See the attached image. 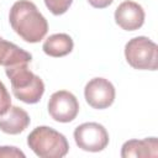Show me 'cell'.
Masks as SVG:
<instances>
[{"label": "cell", "mask_w": 158, "mask_h": 158, "mask_svg": "<svg viewBox=\"0 0 158 158\" xmlns=\"http://www.w3.org/2000/svg\"><path fill=\"white\" fill-rule=\"evenodd\" d=\"M9 21L12 30L28 43H37L48 32V22L30 0H17L10 9Z\"/></svg>", "instance_id": "cell-1"}, {"label": "cell", "mask_w": 158, "mask_h": 158, "mask_svg": "<svg viewBox=\"0 0 158 158\" xmlns=\"http://www.w3.org/2000/svg\"><path fill=\"white\" fill-rule=\"evenodd\" d=\"M27 64L20 63L5 67V73L10 79L12 94L16 99L25 104H37L44 93V83L28 69Z\"/></svg>", "instance_id": "cell-2"}, {"label": "cell", "mask_w": 158, "mask_h": 158, "mask_svg": "<svg viewBox=\"0 0 158 158\" xmlns=\"http://www.w3.org/2000/svg\"><path fill=\"white\" fill-rule=\"evenodd\" d=\"M27 144L40 158H62L69 151L65 136L48 126L33 128L27 136Z\"/></svg>", "instance_id": "cell-3"}, {"label": "cell", "mask_w": 158, "mask_h": 158, "mask_svg": "<svg viewBox=\"0 0 158 158\" xmlns=\"http://www.w3.org/2000/svg\"><path fill=\"white\" fill-rule=\"evenodd\" d=\"M127 63L138 70H156L158 67V47L144 36L131 38L125 46Z\"/></svg>", "instance_id": "cell-4"}, {"label": "cell", "mask_w": 158, "mask_h": 158, "mask_svg": "<svg viewBox=\"0 0 158 158\" xmlns=\"http://www.w3.org/2000/svg\"><path fill=\"white\" fill-rule=\"evenodd\" d=\"M109 133L106 128L98 122H85L74 130V141L77 146L86 152H100L109 144Z\"/></svg>", "instance_id": "cell-5"}, {"label": "cell", "mask_w": 158, "mask_h": 158, "mask_svg": "<svg viewBox=\"0 0 158 158\" xmlns=\"http://www.w3.org/2000/svg\"><path fill=\"white\" fill-rule=\"evenodd\" d=\"M49 116L62 123L72 122L79 114V102L74 94L68 90H58L53 93L48 100Z\"/></svg>", "instance_id": "cell-6"}, {"label": "cell", "mask_w": 158, "mask_h": 158, "mask_svg": "<svg viewBox=\"0 0 158 158\" xmlns=\"http://www.w3.org/2000/svg\"><path fill=\"white\" fill-rule=\"evenodd\" d=\"M115 86L105 78H93L84 88L85 101L96 110H104L115 101Z\"/></svg>", "instance_id": "cell-7"}, {"label": "cell", "mask_w": 158, "mask_h": 158, "mask_svg": "<svg viewBox=\"0 0 158 158\" xmlns=\"http://www.w3.org/2000/svg\"><path fill=\"white\" fill-rule=\"evenodd\" d=\"M144 10L135 1L126 0L115 10V22L125 31H136L144 23Z\"/></svg>", "instance_id": "cell-8"}, {"label": "cell", "mask_w": 158, "mask_h": 158, "mask_svg": "<svg viewBox=\"0 0 158 158\" xmlns=\"http://www.w3.org/2000/svg\"><path fill=\"white\" fill-rule=\"evenodd\" d=\"M31 122L28 114L19 107L10 106L9 110L0 115V130L7 135H19L23 132Z\"/></svg>", "instance_id": "cell-9"}, {"label": "cell", "mask_w": 158, "mask_h": 158, "mask_svg": "<svg viewBox=\"0 0 158 158\" xmlns=\"http://www.w3.org/2000/svg\"><path fill=\"white\" fill-rule=\"evenodd\" d=\"M158 156V141L156 137L143 139H128L121 147L122 158H156Z\"/></svg>", "instance_id": "cell-10"}, {"label": "cell", "mask_w": 158, "mask_h": 158, "mask_svg": "<svg viewBox=\"0 0 158 158\" xmlns=\"http://www.w3.org/2000/svg\"><path fill=\"white\" fill-rule=\"evenodd\" d=\"M31 60L32 56L28 52L0 37V65L10 67L20 63H30Z\"/></svg>", "instance_id": "cell-11"}, {"label": "cell", "mask_w": 158, "mask_h": 158, "mask_svg": "<svg viewBox=\"0 0 158 158\" xmlns=\"http://www.w3.org/2000/svg\"><path fill=\"white\" fill-rule=\"evenodd\" d=\"M74 42L72 37L67 33H54L51 35L42 46L43 52L49 57H64L73 51Z\"/></svg>", "instance_id": "cell-12"}, {"label": "cell", "mask_w": 158, "mask_h": 158, "mask_svg": "<svg viewBox=\"0 0 158 158\" xmlns=\"http://www.w3.org/2000/svg\"><path fill=\"white\" fill-rule=\"evenodd\" d=\"M44 4L53 15L59 16L69 10L70 5L73 4V0H44Z\"/></svg>", "instance_id": "cell-13"}, {"label": "cell", "mask_w": 158, "mask_h": 158, "mask_svg": "<svg viewBox=\"0 0 158 158\" xmlns=\"http://www.w3.org/2000/svg\"><path fill=\"white\" fill-rule=\"evenodd\" d=\"M10 106H11L10 94L6 89V86L4 85V83L0 81V115L5 114L9 110Z\"/></svg>", "instance_id": "cell-14"}, {"label": "cell", "mask_w": 158, "mask_h": 158, "mask_svg": "<svg viewBox=\"0 0 158 158\" xmlns=\"http://www.w3.org/2000/svg\"><path fill=\"white\" fill-rule=\"evenodd\" d=\"M25 158V153L14 146H0V158Z\"/></svg>", "instance_id": "cell-15"}, {"label": "cell", "mask_w": 158, "mask_h": 158, "mask_svg": "<svg viewBox=\"0 0 158 158\" xmlns=\"http://www.w3.org/2000/svg\"><path fill=\"white\" fill-rule=\"evenodd\" d=\"M88 2L95 9H105L110 6L114 2V0H88Z\"/></svg>", "instance_id": "cell-16"}]
</instances>
